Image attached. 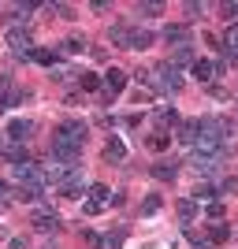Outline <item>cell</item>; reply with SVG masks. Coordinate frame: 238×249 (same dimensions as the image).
Listing matches in <instances>:
<instances>
[{"mask_svg":"<svg viewBox=\"0 0 238 249\" xmlns=\"http://www.w3.org/2000/svg\"><path fill=\"white\" fill-rule=\"evenodd\" d=\"M231 138V119H223V115H208V119H201V134H197V153L201 156H216L223 153V142Z\"/></svg>","mask_w":238,"mask_h":249,"instance_id":"1","label":"cell"},{"mask_svg":"<svg viewBox=\"0 0 238 249\" xmlns=\"http://www.w3.org/2000/svg\"><path fill=\"white\" fill-rule=\"evenodd\" d=\"M145 86H153V89H160V93H175L179 86H183V71H179L175 63L167 60V63H160V67H153V71H142L138 74Z\"/></svg>","mask_w":238,"mask_h":249,"instance_id":"2","label":"cell"},{"mask_svg":"<svg viewBox=\"0 0 238 249\" xmlns=\"http://www.w3.org/2000/svg\"><path fill=\"white\" fill-rule=\"evenodd\" d=\"M60 142H71V145H86V138H90V126L82 123V119H63L60 126H56V134Z\"/></svg>","mask_w":238,"mask_h":249,"instance_id":"3","label":"cell"},{"mask_svg":"<svg viewBox=\"0 0 238 249\" xmlns=\"http://www.w3.org/2000/svg\"><path fill=\"white\" fill-rule=\"evenodd\" d=\"M4 41H8V49H15V52H19L22 60H34L30 30H22V26H8V34H4Z\"/></svg>","mask_w":238,"mask_h":249,"instance_id":"4","label":"cell"},{"mask_svg":"<svg viewBox=\"0 0 238 249\" xmlns=\"http://www.w3.org/2000/svg\"><path fill=\"white\" fill-rule=\"evenodd\" d=\"M30 223L37 231H41V234H52V231H60L63 223H60V216H56V212H52V208H45V205H37L30 212Z\"/></svg>","mask_w":238,"mask_h":249,"instance_id":"5","label":"cell"},{"mask_svg":"<svg viewBox=\"0 0 238 249\" xmlns=\"http://www.w3.org/2000/svg\"><path fill=\"white\" fill-rule=\"evenodd\" d=\"M52 156H56L60 164H74V160L82 156V145H71V142H60V138H52Z\"/></svg>","mask_w":238,"mask_h":249,"instance_id":"6","label":"cell"},{"mask_svg":"<svg viewBox=\"0 0 238 249\" xmlns=\"http://www.w3.org/2000/svg\"><path fill=\"white\" fill-rule=\"evenodd\" d=\"M197 134H201V119H179L175 138L183 142V145H197Z\"/></svg>","mask_w":238,"mask_h":249,"instance_id":"7","label":"cell"},{"mask_svg":"<svg viewBox=\"0 0 238 249\" xmlns=\"http://www.w3.org/2000/svg\"><path fill=\"white\" fill-rule=\"evenodd\" d=\"M30 134H34L30 119H11V123H8V138H11V145H22V142H30Z\"/></svg>","mask_w":238,"mask_h":249,"instance_id":"8","label":"cell"},{"mask_svg":"<svg viewBox=\"0 0 238 249\" xmlns=\"http://www.w3.org/2000/svg\"><path fill=\"white\" fill-rule=\"evenodd\" d=\"M56 190H60V197H78V194H82V175H78V167H74L67 178H60Z\"/></svg>","mask_w":238,"mask_h":249,"instance_id":"9","label":"cell"},{"mask_svg":"<svg viewBox=\"0 0 238 249\" xmlns=\"http://www.w3.org/2000/svg\"><path fill=\"white\" fill-rule=\"evenodd\" d=\"M108 41L119 45V49H130V45H134V30H130V26H123V22H115L112 30H108Z\"/></svg>","mask_w":238,"mask_h":249,"instance_id":"10","label":"cell"},{"mask_svg":"<svg viewBox=\"0 0 238 249\" xmlns=\"http://www.w3.org/2000/svg\"><path fill=\"white\" fill-rule=\"evenodd\" d=\"M223 242H231V227L220 219V223H212V227H208V246H223Z\"/></svg>","mask_w":238,"mask_h":249,"instance_id":"11","label":"cell"},{"mask_svg":"<svg viewBox=\"0 0 238 249\" xmlns=\"http://www.w3.org/2000/svg\"><path fill=\"white\" fill-rule=\"evenodd\" d=\"M216 71H220V67L212 60H194V78H201V82H212Z\"/></svg>","mask_w":238,"mask_h":249,"instance_id":"12","label":"cell"},{"mask_svg":"<svg viewBox=\"0 0 238 249\" xmlns=\"http://www.w3.org/2000/svg\"><path fill=\"white\" fill-rule=\"evenodd\" d=\"M104 160H108V164H119V160H127V145L119 142V138H112V142L104 145Z\"/></svg>","mask_w":238,"mask_h":249,"instance_id":"13","label":"cell"},{"mask_svg":"<svg viewBox=\"0 0 238 249\" xmlns=\"http://www.w3.org/2000/svg\"><path fill=\"white\" fill-rule=\"evenodd\" d=\"M104 82H108V93H123L127 89V74L119 71V67H112V71L104 74Z\"/></svg>","mask_w":238,"mask_h":249,"instance_id":"14","label":"cell"},{"mask_svg":"<svg viewBox=\"0 0 238 249\" xmlns=\"http://www.w3.org/2000/svg\"><path fill=\"white\" fill-rule=\"evenodd\" d=\"M167 145H171V138H167V130H153V134L145 138V149H153V153H164Z\"/></svg>","mask_w":238,"mask_h":249,"instance_id":"15","label":"cell"},{"mask_svg":"<svg viewBox=\"0 0 238 249\" xmlns=\"http://www.w3.org/2000/svg\"><path fill=\"white\" fill-rule=\"evenodd\" d=\"M171 63H175L179 71H183V67H194V52H190V45H179V49L171 52Z\"/></svg>","mask_w":238,"mask_h":249,"instance_id":"16","label":"cell"},{"mask_svg":"<svg viewBox=\"0 0 238 249\" xmlns=\"http://www.w3.org/2000/svg\"><path fill=\"white\" fill-rule=\"evenodd\" d=\"M0 153H4V160H11V164H15V167L30 160V156H26V149H22V145H4V149H0Z\"/></svg>","mask_w":238,"mask_h":249,"instance_id":"17","label":"cell"},{"mask_svg":"<svg viewBox=\"0 0 238 249\" xmlns=\"http://www.w3.org/2000/svg\"><path fill=\"white\" fill-rule=\"evenodd\" d=\"M223 49H227V56H235V60H238V22H235V26H227V34H223Z\"/></svg>","mask_w":238,"mask_h":249,"instance_id":"18","label":"cell"},{"mask_svg":"<svg viewBox=\"0 0 238 249\" xmlns=\"http://www.w3.org/2000/svg\"><path fill=\"white\" fill-rule=\"evenodd\" d=\"M149 171H153L160 182H171V178H179V167H175V164H156V167H149Z\"/></svg>","mask_w":238,"mask_h":249,"instance_id":"19","label":"cell"},{"mask_svg":"<svg viewBox=\"0 0 238 249\" xmlns=\"http://www.w3.org/2000/svg\"><path fill=\"white\" fill-rule=\"evenodd\" d=\"M63 49H67V52H86V49H90V37H86V34H71V37L63 41Z\"/></svg>","mask_w":238,"mask_h":249,"instance_id":"20","label":"cell"},{"mask_svg":"<svg viewBox=\"0 0 238 249\" xmlns=\"http://www.w3.org/2000/svg\"><path fill=\"white\" fill-rule=\"evenodd\" d=\"M194 216H197V201H194V197H183V201H179V219H183V223H190Z\"/></svg>","mask_w":238,"mask_h":249,"instance_id":"21","label":"cell"},{"mask_svg":"<svg viewBox=\"0 0 238 249\" xmlns=\"http://www.w3.org/2000/svg\"><path fill=\"white\" fill-rule=\"evenodd\" d=\"M123 242H127V231H123V227H115L108 238H101V249H119Z\"/></svg>","mask_w":238,"mask_h":249,"instance_id":"22","label":"cell"},{"mask_svg":"<svg viewBox=\"0 0 238 249\" xmlns=\"http://www.w3.org/2000/svg\"><path fill=\"white\" fill-rule=\"evenodd\" d=\"M194 197H201V201H216V197H220V186H212V182H201Z\"/></svg>","mask_w":238,"mask_h":249,"instance_id":"23","label":"cell"},{"mask_svg":"<svg viewBox=\"0 0 238 249\" xmlns=\"http://www.w3.org/2000/svg\"><path fill=\"white\" fill-rule=\"evenodd\" d=\"M164 37H167L171 45H179V41L186 45V26H167V30H164Z\"/></svg>","mask_w":238,"mask_h":249,"instance_id":"24","label":"cell"},{"mask_svg":"<svg viewBox=\"0 0 238 249\" xmlns=\"http://www.w3.org/2000/svg\"><path fill=\"white\" fill-rule=\"evenodd\" d=\"M149 45H153V34L149 30H134V45H130V49H149Z\"/></svg>","mask_w":238,"mask_h":249,"instance_id":"25","label":"cell"},{"mask_svg":"<svg viewBox=\"0 0 238 249\" xmlns=\"http://www.w3.org/2000/svg\"><path fill=\"white\" fill-rule=\"evenodd\" d=\"M34 60H41V63H56V60H60V52H52V49H34Z\"/></svg>","mask_w":238,"mask_h":249,"instance_id":"26","label":"cell"},{"mask_svg":"<svg viewBox=\"0 0 238 249\" xmlns=\"http://www.w3.org/2000/svg\"><path fill=\"white\" fill-rule=\"evenodd\" d=\"M142 212H145V216H153V212H160V197H156V194H149V197L142 201Z\"/></svg>","mask_w":238,"mask_h":249,"instance_id":"27","label":"cell"},{"mask_svg":"<svg viewBox=\"0 0 238 249\" xmlns=\"http://www.w3.org/2000/svg\"><path fill=\"white\" fill-rule=\"evenodd\" d=\"M205 216L212 219V223H220V219H223V205H220V201H212V205L205 208Z\"/></svg>","mask_w":238,"mask_h":249,"instance_id":"28","label":"cell"},{"mask_svg":"<svg viewBox=\"0 0 238 249\" xmlns=\"http://www.w3.org/2000/svg\"><path fill=\"white\" fill-rule=\"evenodd\" d=\"M97 86H101V78H97L93 71H90V74H82V89H86V93H90V89H97Z\"/></svg>","mask_w":238,"mask_h":249,"instance_id":"29","label":"cell"},{"mask_svg":"<svg viewBox=\"0 0 238 249\" xmlns=\"http://www.w3.org/2000/svg\"><path fill=\"white\" fill-rule=\"evenodd\" d=\"M90 197H97V205H101V197H108V186H104V182H93V186H90Z\"/></svg>","mask_w":238,"mask_h":249,"instance_id":"30","label":"cell"},{"mask_svg":"<svg viewBox=\"0 0 238 249\" xmlns=\"http://www.w3.org/2000/svg\"><path fill=\"white\" fill-rule=\"evenodd\" d=\"M220 194H238V178H227V182L220 186Z\"/></svg>","mask_w":238,"mask_h":249,"instance_id":"31","label":"cell"},{"mask_svg":"<svg viewBox=\"0 0 238 249\" xmlns=\"http://www.w3.org/2000/svg\"><path fill=\"white\" fill-rule=\"evenodd\" d=\"M82 212H86V216H97V212H101V205H97V201H86Z\"/></svg>","mask_w":238,"mask_h":249,"instance_id":"32","label":"cell"},{"mask_svg":"<svg viewBox=\"0 0 238 249\" xmlns=\"http://www.w3.org/2000/svg\"><path fill=\"white\" fill-rule=\"evenodd\" d=\"M223 15H231V19H238V4H235V0H227V4H223Z\"/></svg>","mask_w":238,"mask_h":249,"instance_id":"33","label":"cell"},{"mask_svg":"<svg viewBox=\"0 0 238 249\" xmlns=\"http://www.w3.org/2000/svg\"><path fill=\"white\" fill-rule=\"evenodd\" d=\"M142 15H160V4H142Z\"/></svg>","mask_w":238,"mask_h":249,"instance_id":"34","label":"cell"},{"mask_svg":"<svg viewBox=\"0 0 238 249\" xmlns=\"http://www.w3.org/2000/svg\"><path fill=\"white\" fill-rule=\"evenodd\" d=\"M8 205V182H0V208Z\"/></svg>","mask_w":238,"mask_h":249,"instance_id":"35","label":"cell"},{"mask_svg":"<svg viewBox=\"0 0 238 249\" xmlns=\"http://www.w3.org/2000/svg\"><path fill=\"white\" fill-rule=\"evenodd\" d=\"M8 249H26V242H22V238H11V242H8Z\"/></svg>","mask_w":238,"mask_h":249,"instance_id":"36","label":"cell"}]
</instances>
